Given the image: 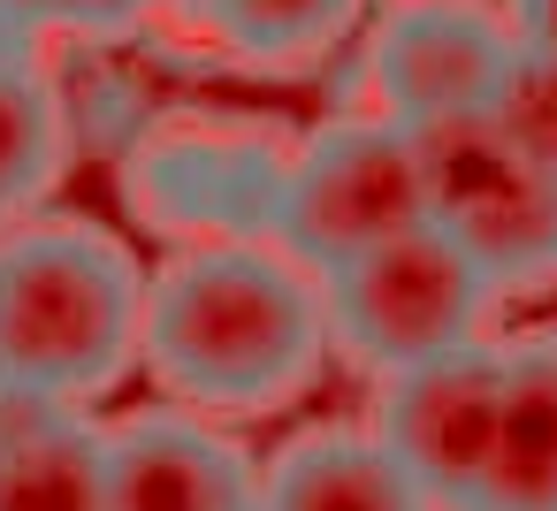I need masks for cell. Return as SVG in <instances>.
<instances>
[{
  "mask_svg": "<svg viewBox=\"0 0 557 511\" xmlns=\"http://www.w3.org/2000/svg\"><path fill=\"white\" fill-rule=\"evenodd\" d=\"M138 366L199 420L283 412L329 366L321 290L275 245H184L146 275Z\"/></svg>",
  "mask_w": 557,
  "mask_h": 511,
  "instance_id": "obj_1",
  "label": "cell"
},
{
  "mask_svg": "<svg viewBox=\"0 0 557 511\" xmlns=\"http://www.w3.org/2000/svg\"><path fill=\"white\" fill-rule=\"evenodd\" d=\"M146 267L85 214H32L0 237V374L16 397L85 412L138 366Z\"/></svg>",
  "mask_w": 557,
  "mask_h": 511,
  "instance_id": "obj_2",
  "label": "cell"
},
{
  "mask_svg": "<svg viewBox=\"0 0 557 511\" xmlns=\"http://www.w3.org/2000/svg\"><path fill=\"white\" fill-rule=\"evenodd\" d=\"M321 290V328H329V359H351L359 374H405L420 359L466 351L488 336L496 290L473 275V260L435 237L428 222L344 260L336 275L313 283Z\"/></svg>",
  "mask_w": 557,
  "mask_h": 511,
  "instance_id": "obj_3",
  "label": "cell"
},
{
  "mask_svg": "<svg viewBox=\"0 0 557 511\" xmlns=\"http://www.w3.org/2000/svg\"><path fill=\"white\" fill-rule=\"evenodd\" d=\"M405 138H412V176H420V222L473 260L496 306L557 290V184L534 176L488 130V115L428 123Z\"/></svg>",
  "mask_w": 557,
  "mask_h": 511,
  "instance_id": "obj_4",
  "label": "cell"
},
{
  "mask_svg": "<svg viewBox=\"0 0 557 511\" xmlns=\"http://www.w3.org/2000/svg\"><path fill=\"white\" fill-rule=\"evenodd\" d=\"M405 229H420V176H412L405 130L374 115H329L290 146L275 207H268V245L290 267L321 283Z\"/></svg>",
  "mask_w": 557,
  "mask_h": 511,
  "instance_id": "obj_5",
  "label": "cell"
},
{
  "mask_svg": "<svg viewBox=\"0 0 557 511\" xmlns=\"http://www.w3.org/2000/svg\"><path fill=\"white\" fill-rule=\"evenodd\" d=\"M290 138L252 115H161L131 138L123 191L131 214L184 245H268V207L283 184Z\"/></svg>",
  "mask_w": 557,
  "mask_h": 511,
  "instance_id": "obj_6",
  "label": "cell"
},
{
  "mask_svg": "<svg viewBox=\"0 0 557 511\" xmlns=\"http://www.w3.org/2000/svg\"><path fill=\"white\" fill-rule=\"evenodd\" d=\"M511 24L496 0H389L351 62V108L389 130L481 115L511 70Z\"/></svg>",
  "mask_w": 557,
  "mask_h": 511,
  "instance_id": "obj_7",
  "label": "cell"
},
{
  "mask_svg": "<svg viewBox=\"0 0 557 511\" xmlns=\"http://www.w3.org/2000/svg\"><path fill=\"white\" fill-rule=\"evenodd\" d=\"M496 404H504V336H481L466 351L382 374L367 435L405 465V481L428 496V511H466L473 481L488 465Z\"/></svg>",
  "mask_w": 557,
  "mask_h": 511,
  "instance_id": "obj_8",
  "label": "cell"
},
{
  "mask_svg": "<svg viewBox=\"0 0 557 511\" xmlns=\"http://www.w3.org/2000/svg\"><path fill=\"white\" fill-rule=\"evenodd\" d=\"M260 458L199 412H131L108 427V511H252Z\"/></svg>",
  "mask_w": 557,
  "mask_h": 511,
  "instance_id": "obj_9",
  "label": "cell"
},
{
  "mask_svg": "<svg viewBox=\"0 0 557 511\" xmlns=\"http://www.w3.org/2000/svg\"><path fill=\"white\" fill-rule=\"evenodd\" d=\"M466 511H557V328L504 336V404Z\"/></svg>",
  "mask_w": 557,
  "mask_h": 511,
  "instance_id": "obj_10",
  "label": "cell"
},
{
  "mask_svg": "<svg viewBox=\"0 0 557 511\" xmlns=\"http://www.w3.org/2000/svg\"><path fill=\"white\" fill-rule=\"evenodd\" d=\"M0 511H108V427L70 404H0Z\"/></svg>",
  "mask_w": 557,
  "mask_h": 511,
  "instance_id": "obj_11",
  "label": "cell"
},
{
  "mask_svg": "<svg viewBox=\"0 0 557 511\" xmlns=\"http://www.w3.org/2000/svg\"><path fill=\"white\" fill-rule=\"evenodd\" d=\"M252 511H428V496L405 481V465L351 420L290 435L260 465Z\"/></svg>",
  "mask_w": 557,
  "mask_h": 511,
  "instance_id": "obj_12",
  "label": "cell"
},
{
  "mask_svg": "<svg viewBox=\"0 0 557 511\" xmlns=\"http://www.w3.org/2000/svg\"><path fill=\"white\" fill-rule=\"evenodd\" d=\"M70 92L32 39L0 32V237L24 229L70 169Z\"/></svg>",
  "mask_w": 557,
  "mask_h": 511,
  "instance_id": "obj_13",
  "label": "cell"
},
{
  "mask_svg": "<svg viewBox=\"0 0 557 511\" xmlns=\"http://www.w3.org/2000/svg\"><path fill=\"white\" fill-rule=\"evenodd\" d=\"M169 9L199 47H214L237 70L306 77L367 24L374 0H169Z\"/></svg>",
  "mask_w": 557,
  "mask_h": 511,
  "instance_id": "obj_14",
  "label": "cell"
},
{
  "mask_svg": "<svg viewBox=\"0 0 557 511\" xmlns=\"http://www.w3.org/2000/svg\"><path fill=\"white\" fill-rule=\"evenodd\" d=\"M481 115H488V130H496L534 176L557 184V62L511 54V70H504V85L488 92Z\"/></svg>",
  "mask_w": 557,
  "mask_h": 511,
  "instance_id": "obj_15",
  "label": "cell"
},
{
  "mask_svg": "<svg viewBox=\"0 0 557 511\" xmlns=\"http://www.w3.org/2000/svg\"><path fill=\"white\" fill-rule=\"evenodd\" d=\"M169 0H0V32L9 39H131Z\"/></svg>",
  "mask_w": 557,
  "mask_h": 511,
  "instance_id": "obj_16",
  "label": "cell"
},
{
  "mask_svg": "<svg viewBox=\"0 0 557 511\" xmlns=\"http://www.w3.org/2000/svg\"><path fill=\"white\" fill-rule=\"evenodd\" d=\"M504 24H511V47L519 54H542L557 62V0H496Z\"/></svg>",
  "mask_w": 557,
  "mask_h": 511,
  "instance_id": "obj_17",
  "label": "cell"
},
{
  "mask_svg": "<svg viewBox=\"0 0 557 511\" xmlns=\"http://www.w3.org/2000/svg\"><path fill=\"white\" fill-rule=\"evenodd\" d=\"M9 397H16V389H9V374H0V404H9Z\"/></svg>",
  "mask_w": 557,
  "mask_h": 511,
  "instance_id": "obj_18",
  "label": "cell"
}]
</instances>
